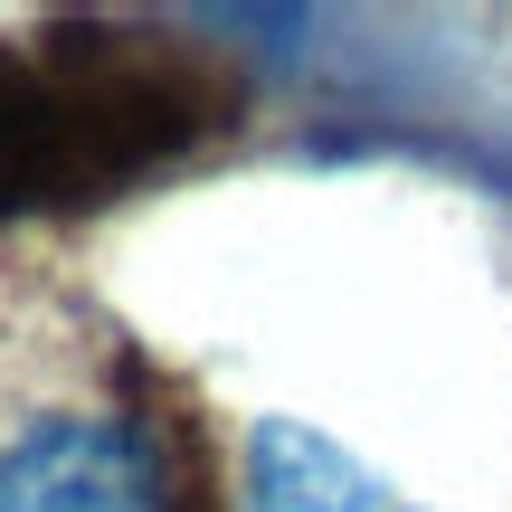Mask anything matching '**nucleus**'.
I'll return each mask as SVG.
<instances>
[{
  "instance_id": "nucleus-2",
  "label": "nucleus",
  "mask_w": 512,
  "mask_h": 512,
  "mask_svg": "<svg viewBox=\"0 0 512 512\" xmlns=\"http://www.w3.org/2000/svg\"><path fill=\"white\" fill-rule=\"evenodd\" d=\"M0 512H209L162 399H48L0 418Z\"/></svg>"
},
{
  "instance_id": "nucleus-1",
  "label": "nucleus",
  "mask_w": 512,
  "mask_h": 512,
  "mask_svg": "<svg viewBox=\"0 0 512 512\" xmlns=\"http://www.w3.org/2000/svg\"><path fill=\"white\" fill-rule=\"evenodd\" d=\"M238 114L219 57L162 29H38L0 38V219L124 200Z\"/></svg>"
},
{
  "instance_id": "nucleus-3",
  "label": "nucleus",
  "mask_w": 512,
  "mask_h": 512,
  "mask_svg": "<svg viewBox=\"0 0 512 512\" xmlns=\"http://www.w3.org/2000/svg\"><path fill=\"white\" fill-rule=\"evenodd\" d=\"M238 512H418L408 494H389L361 456H342L332 437L294 418H266L247 437V494Z\"/></svg>"
}]
</instances>
